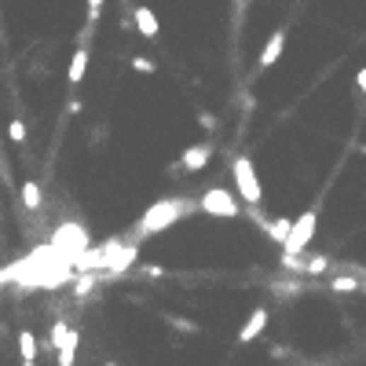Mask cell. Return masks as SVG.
Returning <instances> with one entry per match:
<instances>
[{
  "mask_svg": "<svg viewBox=\"0 0 366 366\" xmlns=\"http://www.w3.org/2000/svg\"><path fill=\"white\" fill-rule=\"evenodd\" d=\"M355 84H359V92H362V96H366V67H362V70H359V74H355Z\"/></svg>",
  "mask_w": 366,
  "mask_h": 366,
  "instance_id": "23",
  "label": "cell"
},
{
  "mask_svg": "<svg viewBox=\"0 0 366 366\" xmlns=\"http://www.w3.org/2000/svg\"><path fill=\"white\" fill-rule=\"evenodd\" d=\"M198 209V202H190V198H161V202H154L143 217L136 220V227H132V239L136 246L143 242V239H154V234H161L165 227H172L176 220H183L187 212H195Z\"/></svg>",
  "mask_w": 366,
  "mask_h": 366,
  "instance_id": "1",
  "label": "cell"
},
{
  "mask_svg": "<svg viewBox=\"0 0 366 366\" xmlns=\"http://www.w3.org/2000/svg\"><path fill=\"white\" fill-rule=\"evenodd\" d=\"M209 161H212V143H195V147H187V150H183L180 161L172 165L168 172H202Z\"/></svg>",
  "mask_w": 366,
  "mask_h": 366,
  "instance_id": "6",
  "label": "cell"
},
{
  "mask_svg": "<svg viewBox=\"0 0 366 366\" xmlns=\"http://www.w3.org/2000/svg\"><path fill=\"white\" fill-rule=\"evenodd\" d=\"M55 246L81 256V249H88V239H84V231H81L77 224H62V227L55 231Z\"/></svg>",
  "mask_w": 366,
  "mask_h": 366,
  "instance_id": "7",
  "label": "cell"
},
{
  "mask_svg": "<svg viewBox=\"0 0 366 366\" xmlns=\"http://www.w3.org/2000/svg\"><path fill=\"white\" fill-rule=\"evenodd\" d=\"M231 176H234V190H239V198H242L249 209L261 205L264 187H261V176H256V168H253V161H249L246 154H239V158L231 161Z\"/></svg>",
  "mask_w": 366,
  "mask_h": 366,
  "instance_id": "2",
  "label": "cell"
},
{
  "mask_svg": "<svg viewBox=\"0 0 366 366\" xmlns=\"http://www.w3.org/2000/svg\"><path fill=\"white\" fill-rule=\"evenodd\" d=\"M268 234H271V239L278 242V246H282L286 239H290V231H293V220L290 217H275V220H268V227H264Z\"/></svg>",
  "mask_w": 366,
  "mask_h": 366,
  "instance_id": "12",
  "label": "cell"
},
{
  "mask_svg": "<svg viewBox=\"0 0 366 366\" xmlns=\"http://www.w3.org/2000/svg\"><path fill=\"white\" fill-rule=\"evenodd\" d=\"M23 366H37V362H23Z\"/></svg>",
  "mask_w": 366,
  "mask_h": 366,
  "instance_id": "24",
  "label": "cell"
},
{
  "mask_svg": "<svg viewBox=\"0 0 366 366\" xmlns=\"http://www.w3.org/2000/svg\"><path fill=\"white\" fill-rule=\"evenodd\" d=\"M99 11H103V4H99V0H92V4H88V18H92V23L99 18Z\"/></svg>",
  "mask_w": 366,
  "mask_h": 366,
  "instance_id": "22",
  "label": "cell"
},
{
  "mask_svg": "<svg viewBox=\"0 0 366 366\" xmlns=\"http://www.w3.org/2000/svg\"><path fill=\"white\" fill-rule=\"evenodd\" d=\"M198 209L205 212V217H217V220H239V198L231 195V190H224V187H209L205 195H202V202H198Z\"/></svg>",
  "mask_w": 366,
  "mask_h": 366,
  "instance_id": "3",
  "label": "cell"
},
{
  "mask_svg": "<svg viewBox=\"0 0 366 366\" xmlns=\"http://www.w3.org/2000/svg\"><path fill=\"white\" fill-rule=\"evenodd\" d=\"M161 322H165V326H172V330H180V333H187V337H198L202 333L198 322H190L183 315H161Z\"/></svg>",
  "mask_w": 366,
  "mask_h": 366,
  "instance_id": "13",
  "label": "cell"
},
{
  "mask_svg": "<svg viewBox=\"0 0 366 366\" xmlns=\"http://www.w3.org/2000/svg\"><path fill=\"white\" fill-rule=\"evenodd\" d=\"M282 48H286V30H275V33L268 37V45H264L261 59H256V67H261V70L275 67V62H278V55H282Z\"/></svg>",
  "mask_w": 366,
  "mask_h": 366,
  "instance_id": "9",
  "label": "cell"
},
{
  "mask_svg": "<svg viewBox=\"0 0 366 366\" xmlns=\"http://www.w3.org/2000/svg\"><path fill=\"white\" fill-rule=\"evenodd\" d=\"M268 322H271V311H268V308H253V315L246 319V326L239 330V344H253L256 337L268 330Z\"/></svg>",
  "mask_w": 366,
  "mask_h": 366,
  "instance_id": "8",
  "label": "cell"
},
{
  "mask_svg": "<svg viewBox=\"0 0 366 366\" xmlns=\"http://www.w3.org/2000/svg\"><path fill=\"white\" fill-rule=\"evenodd\" d=\"M8 136H11L15 143H23V139H26V125H23V121L15 118V121H11V128H8Z\"/></svg>",
  "mask_w": 366,
  "mask_h": 366,
  "instance_id": "19",
  "label": "cell"
},
{
  "mask_svg": "<svg viewBox=\"0 0 366 366\" xmlns=\"http://www.w3.org/2000/svg\"><path fill=\"white\" fill-rule=\"evenodd\" d=\"M40 202H45L40 187H37L33 180H26V183H23V205H26V209H40Z\"/></svg>",
  "mask_w": 366,
  "mask_h": 366,
  "instance_id": "15",
  "label": "cell"
},
{
  "mask_svg": "<svg viewBox=\"0 0 366 366\" xmlns=\"http://www.w3.org/2000/svg\"><path fill=\"white\" fill-rule=\"evenodd\" d=\"M139 275H143V278H161V275H165V268H158V264H143V268H139Z\"/></svg>",
  "mask_w": 366,
  "mask_h": 366,
  "instance_id": "20",
  "label": "cell"
},
{
  "mask_svg": "<svg viewBox=\"0 0 366 366\" xmlns=\"http://www.w3.org/2000/svg\"><path fill=\"white\" fill-rule=\"evenodd\" d=\"M326 268H330L326 256H315V261H308V264H304V275H322Z\"/></svg>",
  "mask_w": 366,
  "mask_h": 366,
  "instance_id": "17",
  "label": "cell"
},
{
  "mask_svg": "<svg viewBox=\"0 0 366 366\" xmlns=\"http://www.w3.org/2000/svg\"><path fill=\"white\" fill-rule=\"evenodd\" d=\"M198 125H202V128H217V114L202 110V114H198Z\"/></svg>",
  "mask_w": 366,
  "mask_h": 366,
  "instance_id": "21",
  "label": "cell"
},
{
  "mask_svg": "<svg viewBox=\"0 0 366 366\" xmlns=\"http://www.w3.org/2000/svg\"><path fill=\"white\" fill-rule=\"evenodd\" d=\"M132 23H136V30L143 33V37H158V15L150 11V8H132Z\"/></svg>",
  "mask_w": 366,
  "mask_h": 366,
  "instance_id": "10",
  "label": "cell"
},
{
  "mask_svg": "<svg viewBox=\"0 0 366 366\" xmlns=\"http://www.w3.org/2000/svg\"><path fill=\"white\" fill-rule=\"evenodd\" d=\"M315 220H319V212L308 209V212H300V217L293 220V231H290V239L282 242V253L286 256H300L308 249V242L315 239Z\"/></svg>",
  "mask_w": 366,
  "mask_h": 366,
  "instance_id": "4",
  "label": "cell"
},
{
  "mask_svg": "<svg viewBox=\"0 0 366 366\" xmlns=\"http://www.w3.org/2000/svg\"><path fill=\"white\" fill-rule=\"evenodd\" d=\"M52 344L59 352V366H74V359H77V330H70L62 319L52 322Z\"/></svg>",
  "mask_w": 366,
  "mask_h": 366,
  "instance_id": "5",
  "label": "cell"
},
{
  "mask_svg": "<svg viewBox=\"0 0 366 366\" xmlns=\"http://www.w3.org/2000/svg\"><path fill=\"white\" fill-rule=\"evenodd\" d=\"M18 355H23V362H37V337L30 330L18 333Z\"/></svg>",
  "mask_w": 366,
  "mask_h": 366,
  "instance_id": "14",
  "label": "cell"
},
{
  "mask_svg": "<svg viewBox=\"0 0 366 366\" xmlns=\"http://www.w3.org/2000/svg\"><path fill=\"white\" fill-rule=\"evenodd\" d=\"M84 67H88V45H81V48L74 52V62H70L67 81H70V84H81V81H84Z\"/></svg>",
  "mask_w": 366,
  "mask_h": 366,
  "instance_id": "11",
  "label": "cell"
},
{
  "mask_svg": "<svg viewBox=\"0 0 366 366\" xmlns=\"http://www.w3.org/2000/svg\"><path fill=\"white\" fill-rule=\"evenodd\" d=\"M330 290L333 293H355V290H362V282H359V278H352V275H337L333 282H330Z\"/></svg>",
  "mask_w": 366,
  "mask_h": 366,
  "instance_id": "16",
  "label": "cell"
},
{
  "mask_svg": "<svg viewBox=\"0 0 366 366\" xmlns=\"http://www.w3.org/2000/svg\"><path fill=\"white\" fill-rule=\"evenodd\" d=\"M362 154H366V147H362Z\"/></svg>",
  "mask_w": 366,
  "mask_h": 366,
  "instance_id": "25",
  "label": "cell"
},
{
  "mask_svg": "<svg viewBox=\"0 0 366 366\" xmlns=\"http://www.w3.org/2000/svg\"><path fill=\"white\" fill-rule=\"evenodd\" d=\"M132 70H139V74H154L158 67H154V62H150L147 55H136V59H132Z\"/></svg>",
  "mask_w": 366,
  "mask_h": 366,
  "instance_id": "18",
  "label": "cell"
}]
</instances>
